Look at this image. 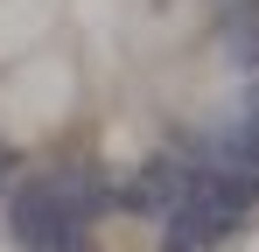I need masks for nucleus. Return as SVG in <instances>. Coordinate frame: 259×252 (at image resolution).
I'll return each instance as SVG.
<instances>
[{
  "mask_svg": "<svg viewBox=\"0 0 259 252\" xmlns=\"http://www.w3.org/2000/svg\"><path fill=\"white\" fill-rule=\"evenodd\" d=\"M182 196V168L168 161V154H154V161L140 168V182H126V203H140V210H161V203H175Z\"/></svg>",
  "mask_w": 259,
  "mask_h": 252,
  "instance_id": "nucleus-2",
  "label": "nucleus"
},
{
  "mask_svg": "<svg viewBox=\"0 0 259 252\" xmlns=\"http://www.w3.org/2000/svg\"><path fill=\"white\" fill-rule=\"evenodd\" d=\"M70 224H77V203H70V175H28L14 189V238L35 252L70 245Z\"/></svg>",
  "mask_w": 259,
  "mask_h": 252,
  "instance_id": "nucleus-1",
  "label": "nucleus"
}]
</instances>
